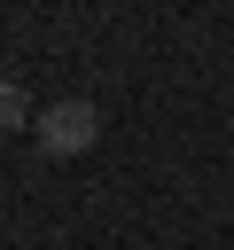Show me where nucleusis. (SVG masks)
Instances as JSON below:
<instances>
[{
	"instance_id": "nucleus-1",
	"label": "nucleus",
	"mask_w": 234,
	"mask_h": 250,
	"mask_svg": "<svg viewBox=\"0 0 234 250\" xmlns=\"http://www.w3.org/2000/svg\"><path fill=\"white\" fill-rule=\"evenodd\" d=\"M31 133H39V148H47V156H78V148H94V141H101V109H94V102H47Z\"/></svg>"
},
{
	"instance_id": "nucleus-2",
	"label": "nucleus",
	"mask_w": 234,
	"mask_h": 250,
	"mask_svg": "<svg viewBox=\"0 0 234 250\" xmlns=\"http://www.w3.org/2000/svg\"><path fill=\"white\" fill-rule=\"evenodd\" d=\"M23 117H31V102H23V86H8V78H0V133H8V125H23Z\"/></svg>"
}]
</instances>
